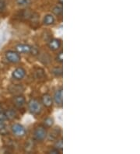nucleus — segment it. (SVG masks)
Listing matches in <instances>:
<instances>
[{
  "instance_id": "nucleus-14",
  "label": "nucleus",
  "mask_w": 140,
  "mask_h": 154,
  "mask_svg": "<svg viewBox=\"0 0 140 154\" xmlns=\"http://www.w3.org/2000/svg\"><path fill=\"white\" fill-rule=\"evenodd\" d=\"M34 74H35V77L37 79H43L45 75V71L42 69H37L35 72H34Z\"/></svg>"
},
{
  "instance_id": "nucleus-1",
  "label": "nucleus",
  "mask_w": 140,
  "mask_h": 154,
  "mask_svg": "<svg viewBox=\"0 0 140 154\" xmlns=\"http://www.w3.org/2000/svg\"><path fill=\"white\" fill-rule=\"evenodd\" d=\"M28 109L33 115H39L41 112L42 107L39 100L34 98L28 102Z\"/></svg>"
},
{
  "instance_id": "nucleus-22",
  "label": "nucleus",
  "mask_w": 140,
  "mask_h": 154,
  "mask_svg": "<svg viewBox=\"0 0 140 154\" xmlns=\"http://www.w3.org/2000/svg\"><path fill=\"white\" fill-rule=\"evenodd\" d=\"M49 153L58 154V153H60V151L58 150V149H57L56 148H54V149H51V150L49 151Z\"/></svg>"
},
{
  "instance_id": "nucleus-24",
  "label": "nucleus",
  "mask_w": 140,
  "mask_h": 154,
  "mask_svg": "<svg viewBox=\"0 0 140 154\" xmlns=\"http://www.w3.org/2000/svg\"><path fill=\"white\" fill-rule=\"evenodd\" d=\"M0 111H1V104H0Z\"/></svg>"
},
{
  "instance_id": "nucleus-21",
  "label": "nucleus",
  "mask_w": 140,
  "mask_h": 154,
  "mask_svg": "<svg viewBox=\"0 0 140 154\" xmlns=\"http://www.w3.org/2000/svg\"><path fill=\"white\" fill-rule=\"evenodd\" d=\"M6 120H7V117H6V112L0 111V122H5Z\"/></svg>"
},
{
  "instance_id": "nucleus-11",
  "label": "nucleus",
  "mask_w": 140,
  "mask_h": 154,
  "mask_svg": "<svg viewBox=\"0 0 140 154\" xmlns=\"http://www.w3.org/2000/svg\"><path fill=\"white\" fill-rule=\"evenodd\" d=\"M44 24L47 25V26H50V25H52L54 23V18L52 15L51 14H48V15L45 16L44 17L43 20Z\"/></svg>"
},
{
  "instance_id": "nucleus-10",
  "label": "nucleus",
  "mask_w": 140,
  "mask_h": 154,
  "mask_svg": "<svg viewBox=\"0 0 140 154\" xmlns=\"http://www.w3.org/2000/svg\"><path fill=\"white\" fill-rule=\"evenodd\" d=\"M60 47H61V42H60V40L54 38V39H51L49 42L48 48L51 51H56Z\"/></svg>"
},
{
  "instance_id": "nucleus-3",
  "label": "nucleus",
  "mask_w": 140,
  "mask_h": 154,
  "mask_svg": "<svg viewBox=\"0 0 140 154\" xmlns=\"http://www.w3.org/2000/svg\"><path fill=\"white\" fill-rule=\"evenodd\" d=\"M34 136L37 141H43L44 139H45V138L47 137V131L45 127H43V126L37 127L34 130Z\"/></svg>"
},
{
  "instance_id": "nucleus-9",
  "label": "nucleus",
  "mask_w": 140,
  "mask_h": 154,
  "mask_svg": "<svg viewBox=\"0 0 140 154\" xmlns=\"http://www.w3.org/2000/svg\"><path fill=\"white\" fill-rule=\"evenodd\" d=\"M41 102H42V103H43L45 107H50L52 105L53 99L50 94H45L41 97Z\"/></svg>"
},
{
  "instance_id": "nucleus-19",
  "label": "nucleus",
  "mask_w": 140,
  "mask_h": 154,
  "mask_svg": "<svg viewBox=\"0 0 140 154\" xmlns=\"http://www.w3.org/2000/svg\"><path fill=\"white\" fill-rule=\"evenodd\" d=\"M56 61L58 62H60V63L63 62V52H62V51H60L58 52V54L56 56Z\"/></svg>"
},
{
  "instance_id": "nucleus-18",
  "label": "nucleus",
  "mask_w": 140,
  "mask_h": 154,
  "mask_svg": "<svg viewBox=\"0 0 140 154\" xmlns=\"http://www.w3.org/2000/svg\"><path fill=\"white\" fill-rule=\"evenodd\" d=\"M44 123L48 127H51V126H52V125L54 124V120L51 118H47L45 120V122H44Z\"/></svg>"
},
{
  "instance_id": "nucleus-13",
  "label": "nucleus",
  "mask_w": 140,
  "mask_h": 154,
  "mask_svg": "<svg viewBox=\"0 0 140 154\" xmlns=\"http://www.w3.org/2000/svg\"><path fill=\"white\" fill-rule=\"evenodd\" d=\"M31 3L30 0H17V4L21 7H26Z\"/></svg>"
},
{
  "instance_id": "nucleus-12",
  "label": "nucleus",
  "mask_w": 140,
  "mask_h": 154,
  "mask_svg": "<svg viewBox=\"0 0 140 154\" xmlns=\"http://www.w3.org/2000/svg\"><path fill=\"white\" fill-rule=\"evenodd\" d=\"M5 112H6V117H7V120H12V119H15L17 116V113L13 109H9L7 111H5Z\"/></svg>"
},
{
  "instance_id": "nucleus-15",
  "label": "nucleus",
  "mask_w": 140,
  "mask_h": 154,
  "mask_svg": "<svg viewBox=\"0 0 140 154\" xmlns=\"http://www.w3.org/2000/svg\"><path fill=\"white\" fill-rule=\"evenodd\" d=\"M52 12L55 16H58V17L61 16L62 14V6H54V7L53 8Z\"/></svg>"
},
{
  "instance_id": "nucleus-5",
  "label": "nucleus",
  "mask_w": 140,
  "mask_h": 154,
  "mask_svg": "<svg viewBox=\"0 0 140 154\" xmlns=\"http://www.w3.org/2000/svg\"><path fill=\"white\" fill-rule=\"evenodd\" d=\"M25 75H26V70L22 67L17 68L12 72V76L16 80H21L24 78Z\"/></svg>"
},
{
  "instance_id": "nucleus-2",
  "label": "nucleus",
  "mask_w": 140,
  "mask_h": 154,
  "mask_svg": "<svg viewBox=\"0 0 140 154\" xmlns=\"http://www.w3.org/2000/svg\"><path fill=\"white\" fill-rule=\"evenodd\" d=\"M6 60L11 63H18L21 59V57L18 52L14 51H8L5 54Z\"/></svg>"
},
{
  "instance_id": "nucleus-17",
  "label": "nucleus",
  "mask_w": 140,
  "mask_h": 154,
  "mask_svg": "<svg viewBox=\"0 0 140 154\" xmlns=\"http://www.w3.org/2000/svg\"><path fill=\"white\" fill-rule=\"evenodd\" d=\"M54 148H56L57 149H58L59 151L62 150V147H63V142H62V139H59V140H57L55 143V146H54Z\"/></svg>"
},
{
  "instance_id": "nucleus-23",
  "label": "nucleus",
  "mask_w": 140,
  "mask_h": 154,
  "mask_svg": "<svg viewBox=\"0 0 140 154\" xmlns=\"http://www.w3.org/2000/svg\"><path fill=\"white\" fill-rule=\"evenodd\" d=\"M58 1H59L60 4H61V5H62V2H63V0H58Z\"/></svg>"
},
{
  "instance_id": "nucleus-16",
  "label": "nucleus",
  "mask_w": 140,
  "mask_h": 154,
  "mask_svg": "<svg viewBox=\"0 0 140 154\" xmlns=\"http://www.w3.org/2000/svg\"><path fill=\"white\" fill-rule=\"evenodd\" d=\"M52 74L56 77H59L62 75V68L54 67L52 69Z\"/></svg>"
},
{
  "instance_id": "nucleus-7",
  "label": "nucleus",
  "mask_w": 140,
  "mask_h": 154,
  "mask_svg": "<svg viewBox=\"0 0 140 154\" xmlns=\"http://www.w3.org/2000/svg\"><path fill=\"white\" fill-rule=\"evenodd\" d=\"M13 104L16 106L18 108H21L23 106L25 105V103H26V99L22 95H18V96H16L13 97Z\"/></svg>"
},
{
  "instance_id": "nucleus-6",
  "label": "nucleus",
  "mask_w": 140,
  "mask_h": 154,
  "mask_svg": "<svg viewBox=\"0 0 140 154\" xmlns=\"http://www.w3.org/2000/svg\"><path fill=\"white\" fill-rule=\"evenodd\" d=\"M33 47L26 44H19L16 46V50L18 53H31Z\"/></svg>"
},
{
  "instance_id": "nucleus-20",
  "label": "nucleus",
  "mask_w": 140,
  "mask_h": 154,
  "mask_svg": "<svg viewBox=\"0 0 140 154\" xmlns=\"http://www.w3.org/2000/svg\"><path fill=\"white\" fill-rule=\"evenodd\" d=\"M6 6V0H0V13L5 10Z\"/></svg>"
},
{
  "instance_id": "nucleus-8",
  "label": "nucleus",
  "mask_w": 140,
  "mask_h": 154,
  "mask_svg": "<svg viewBox=\"0 0 140 154\" xmlns=\"http://www.w3.org/2000/svg\"><path fill=\"white\" fill-rule=\"evenodd\" d=\"M54 100L55 103L58 106H62L63 103V93H62V89L56 90L54 95Z\"/></svg>"
},
{
  "instance_id": "nucleus-4",
  "label": "nucleus",
  "mask_w": 140,
  "mask_h": 154,
  "mask_svg": "<svg viewBox=\"0 0 140 154\" xmlns=\"http://www.w3.org/2000/svg\"><path fill=\"white\" fill-rule=\"evenodd\" d=\"M11 130L14 135H17V136H19V137L24 136L25 134H26V129H25L24 127L20 124L13 125L11 127Z\"/></svg>"
}]
</instances>
